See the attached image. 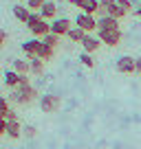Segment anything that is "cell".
I'll return each mask as SVG.
<instances>
[{"label":"cell","instance_id":"6da1fadb","mask_svg":"<svg viewBox=\"0 0 141 149\" xmlns=\"http://www.w3.org/2000/svg\"><path fill=\"white\" fill-rule=\"evenodd\" d=\"M11 101L18 103V105H33L35 101H40V94H38V88L31 84H20L18 88L11 92Z\"/></svg>","mask_w":141,"mask_h":149},{"label":"cell","instance_id":"7a4b0ae2","mask_svg":"<svg viewBox=\"0 0 141 149\" xmlns=\"http://www.w3.org/2000/svg\"><path fill=\"white\" fill-rule=\"evenodd\" d=\"M38 103H40V110L47 112V114H53V112H57L62 107V99L57 94H42Z\"/></svg>","mask_w":141,"mask_h":149},{"label":"cell","instance_id":"3957f363","mask_svg":"<svg viewBox=\"0 0 141 149\" xmlns=\"http://www.w3.org/2000/svg\"><path fill=\"white\" fill-rule=\"evenodd\" d=\"M2 81H5V86H7V88H11V90H16L20 84H31V81H29V74H18L13 68H11V70H5Z\"/></svg>","mask_w":141,"mask_h":149},{"label":"cell","instance_id":"277c9868","mask_svg":"<svg viewBox=\"0 0 141 149\" xmlns=\"http://www.w3.org/2000/svg\"><path fill=\"white\" fill-rule=\"evenodd\" d=\"M97 37L102 40V44H106V46L115 48V46H119V42H121V37H123V33H121V29H115V31H97Z\"/></svg>","mask_w":141,"mask_h":149},{"label":"cell","instance_id":"5b68a950","mask_svg":"<svg viewBox=\"0 0 141 149\" xmlns=\"http://www.w3.org/2000/svg\"><path fill=\"white\" fill-rule=\"evenodd\" d=\"M75 26H80L82 31H86V33L97 31V15H90V13L75 15Z\"/></svg>","mask_w":141,"mask_h":149},{"label":"cell","instance_id":"8992f818","mask_svg":"<svg viewBox=\"0 0 141 149\" xmlns=\"http://www.w3.org/2000/svg\"><path fill=\"white\" fill-rule=\"evenodd\" d=\"M40 46H42V40H40V37H31L27 42H22V53L29 57V59H31V57H38Z\"/></svg>","mask_w":141,"mask_h":149},{"label":"cell","instance_id":"52a82bcc","mask_svg":"<svg viewBox=\"0 0 141 149\" xmlns=\"http://www.w3.org/2000/svg\"><path fill=\"white\" fill-rule=\"evenodd\" d=\"M70 20L68 18H55L51 20V33H55V35H66V33L70 31Z\"/></svg>","mask_w":141,"mask_h":149},{"label":"cell","instance_id":"ba28073f","mask_svg":"<svg viewBox=\"0 0 141 149\" xmlns=\"http://www.w3.org/2000/svg\"><path fill=\"white\" fill-rule=\"evenodd\" d=\"M99 46H102V40H99L97 35H93V33H86V35H84V40H82V48H84V53H90V55H93Z\"/></svg>","mask_w":141,"mask_h":149},{"label":"cell","instance_id":"9c48e42d","mask_svg":"<svg viewBox=\"0 0 141 149\" xmlns=\"http://www.w3.org/2000/svg\"><path fill=\"white\" fill-rule=\"evenodd\" d=\"M117 70L121 74H132L135 72V57H130V55H121L117 59Z\"/></svg>","mask_w":141,"mask_h":149},{"label":"cell","instance_id":"30bf717a","mask_svg":"<svg viewBox=\"0 0 141 149\" xmlns=\"http://www.w3.org/2000/svg\"><path fill=\"white\" fill-rule=\"evenodd\" d=\"M29 31H31L33 37H40V40H42L44 35H49V33H51V22H49V20H40V22L33 24Z\"/></svg>","mask_w":141,"mask_h":149},{"label":"cell","instance_id":"8fae6325","mask_svg":"<svg viewBox=\"0 0 141 149\" xmlns=\"http://www.w3.org/2000/svg\"><path fill=\"white\" fill-rule=\"evenodd\" d=\"M38 13L42 15V20H55V15H57V5H55V0H47Z\"/></svg>","mask_w":141,"mask_h":149},{"label":"cell","instance_id":"7c38bea8","mask_svg":"<svg viewBox=\"0 0 141 149\" xmlns=\"http://www.w3.org/2000/svg\"><path fill=\"white\" fill-rule=\"evenodd\" d=\"M115 29H119V20L110 18V15L97 18V31H115Z\"/></svg>","mask_w":141,"mask_h":149},{"label":"cell","instance_id":"4fadbf2b","mask_svg":"<svg viewBox=\"0 0 141 149\" xmlns=\"http://www.w3.org/2000/svg\"><path fill=\"white\" fill-rule=\"evenodd\" d=\"M31 13H33V11L29 9L27 5H20V2H18V5L13 7V18L18 20V22H24V24H27V20L31 18Z\"/></svg>","mask_w":141,"mask_h":149},{"label":"cell","instance_id":"5bb4252c","mask_svg":"<svg viewBox=\"0 0 141 149\" xmlns=\"http://www.w3.org/2000/svg\"><path fill=\"white\" fill-rule=\"evenodd\" d=\"M77 7L82 9V13H90V15H97L99 11V0H80Z\"/></svg>","mask_w":141,"mask_h":149},{"label":"cell","instance_id":"9a60e30c","mask_svg":"<svg viewBox=\"0 0 141 149\" xmlns=\"http://www.w3.org/2000/svg\"><path fill=\"white\" fill-rule=\"evenodd\" d=\"M5 136L18 140L20 136H22V125H20L18 121H7V134H5Z\"/></svg>","mask_w":141,"mask_h":149},{"label":"cell","instance_id":"2e32d148","mask_svg":"<svg viewBox=\"0 0 141 149\" xmlns=\"http://www.w3.org/2000/svg\"><path fill=\"white\" fill-rule=\"evenodd\" d=\"M44 64H47V61H42L40 57H31V59H29V66H31V74L40 77V74L44 72Z\"/></svg>","mask_w":141,"mask_h":149},{"label":"cell","instance_id":"e0dca14e","mask_svg":"<svg viewBox=\"0 0 141 149\" xmlns=\"http://www.w3.org/2000/svg\"><path fill=\"white\" fill-rule=\"evenodd\" d=\"M84 35H86V31H82L80 26H73L68 33H66V37H68L70 42H75V44H82V40H84Z\"/></svg>","mask_w":141,"mask_h":149},{"label":"cell","instance_id":"ac0fdd59","mask_svg":"<svg viewBox=\"0 0 141 149\" xmlns=\"http://www.w3.org/2000/svg\"><path fill=\"white\" fill-rule=\"evenodd\" d=\"M13 70H16L18 74H31L29 59H16V61H13Z\"/></svg>","mask_w":141,"mask_h":149},{"label":"cell","instance_id":"d6986e66","mask_svg":"<svg viewBox=\"0 0 141 149\" xmlns=\"http://www.w3.org/2000/svg\"><path fill=\"white\" fill-rule=\"evenodd\" d=\"M53 55H55V48L47 46V44L42 42V46H40V51H38V57H40L42 61H51V59H53Z\"/></svg>","mask_w":141,"mask_h":149},{"label":"cell","instance_id":"ffe728a7","mask_svg":"<svg viewBox=\"0 0 141 149\" xmlns=\"http://www.w3.org/2000/svg\"><path fill=\"white\" fill-rule=\"evenodd\" d=\"M106 11H108V15H110V18H115V20H121V18H126V15H128L117 2H115L113 7H106Z\"/></svg>","mask_w":141,"mask_h":149},{"label":"cell","instance_id":"44dd1931","mask_svg":"<svg viewBox=\"0 0 141 149\" xmlns=\"http://www.w3.org/2000/svg\"><path fill=\"white\" fill-rule=\"evenodd\" d=\"M42 42L47 44V46H51V48H57V44H60V35H55V33H49V35L42 37Z\"/></svg>","mask_w":141,"mask_h":149},{"label":"cell","instance_id":"7402d4cb","mask_svg":"<svg viewBox=\"0 0 141 149\" xmlns=\"http://www.w3.org/2000/svg\"><path fill=\"white\" fill-rule=\"evenodd\" d=\"M80 64L86 66V68H93V66H95V59H93V55H90V53H82V55H80Z\"/></svg>","mask_w":141,"mask_h":149},{"label":"cell","instance_id":"603a6c76","mask_svg":"<svg viewBox=\"0 0 141 149\" xmlns=\"http://www.w3.org/2000/svg\"><path fill=\"white\" fill-rule=\"evenodd\" d=\"M22 136L24 138H35V136H38V127L35 125H24L22 127Z\"/></svg>","mask_w":141,"mask_h":149},{"label":"cell","instance_id":"cb8c5ba5","mask_svg":"<svg viewBox=\"0 0 141 149\" xmlns=\"http://www.w3.org/2000/svg\"><path fill=\"white\" fill-rule=\"evenodd\" d=\"M44 2H47V0H24V5H27L31 11H40Z\"/></svg>","mask_w":141,"mask_h":149},{"label":"cell","instance_id":"d4e9b609","mask_svg":"<svg viewBox=\"0 0 141 149\" xmlns=\"http://www.w3.org/2000/svg\"><path fill=\"white\" fill-rule=\"evenodd\" d=\"M11 107H9V99H0V118H7V112H9Z\"/></svg>","mask_w":141,"mask_h":149},{"label":"cell","instance_id":"484cf974","mask_svg":"<svg viewBox=\"0 0 141 149\" xmlns=\"http://www.w3.org/2000/svg\"><path fill=\"white\" fill-rule=\"evenodd\" d=\"M117 5L121 7L126 13H130V11H132V5H135V0H117Z\"/></svg>","mask_w":141,"mask_h":149},{"label":"cell","instance_id":"4316f807","mask_svg":"<svg viewBox=\"0 0 141 149\" xmlns=\"http://www.w3.org/2000/svg\"><path fill=\"white\" fill-rule=\"evenodd\" d=\"M7 121H18V112L9 110V112H7Z\"/></svg>","mask_w":141,"mask_h":149},{"label":"cell","instance_id":"83f0119b","mask_svg":"<svg viewBox=\"0 0 141 149\" xmlns=\"http://www.w3.org/2000/svg\"><path fill=\"white\" fill-rule=\"evenodd\" d=\"M7 134V118H0V136Z\"/></svg>","mask_w":141,"mask_h":149},{"label":"cell","instance_id":"f1b7e54d","mask_svg":"<svg viewBox=\"0 0 141 149\" xmlns=\"http://www.w3.org/2000/svg\"><path fill=\"white\" fill-rule=\"evenodd\" d=\"M117 0H99V7H113Z\"/></svg>","mask_w":141,"mask_h":149},{"label":"cell","instance_id":"f546056e","mask_svg":"<svg viewBox=\"0 0 141 149\" xmlns=\"http://www.w3.org/2000/svg\"><path fill=\"white\" fill-rule=\"evenodd\" d=\"M135 72L141 74V57H135Z\"/></svg>","mask_w":141,"mask_h":149},{"label":"cell","instance_id":"4dcf8cb0","mask_svg":"<svg viewBox=\"0 0 141 149\" xmlns=\"http://www.w3.org/2000/svg\"><path fill=\"white\" fill-rule=\"evenodd\" d=\"M135 15H137V18H141V5H137V9H135Z\"/></svg>","mask_w":141,"mask_h":149},{"label":"cell","instance_id":"1f68e13d","mask_svg":"<svg viewBox=\"0 0 141 149\" xmlns=\"http://www.w3.org/2000/svg\"><path fill=\"white\" fill-rule=\"evenodd\" d=\"M66 2H68V5H75V7H77V2H80V0H66Z\"/></svg>","mask_w":141,"mask_h":149},{"label":"cell","instance_id":"d6a6232c","mask_svg":"<svg viewBox=\"0 0 141 149\" xmlns=\"http://www.w3.org/2000/svg\"><path fill=\"white\" fill-rule=\"evenodd\" d=\"M5 37H7V35H0V46H2V44H5Z\"/></svg>","mask_w":141,"mask_h":149},{"label":"cell","instance_id":"836d02e7","mask_svg":"<svg viewBox=\"0 0 141 149\" xmlns=\"http://www.w3.org/2000/svg\"><path fill=\"white\" fill-rule=\"evenodd\" d=\"M139 5H141V0H139Z\"/></svg>","mask_w":141,"mask_h":149},{"label":"cell","instance_id":"e575fe53","mask_svg":"<svg viewBox=\"0 0 141 149\" xmlns=\"http://www.w3.org/2000/svg\"><path fill=\"white\" fill-rule=\"evenodd\" d=\"M0 99H2V97H0Z\"/></svg>","mask_w":141,"mask_h":149}]
</instances>
